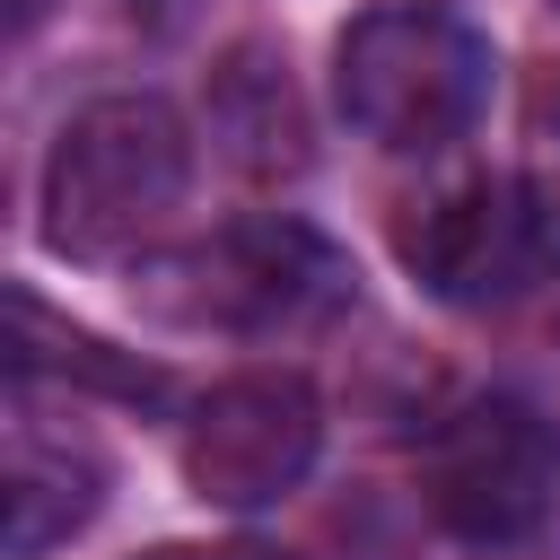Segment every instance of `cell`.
<instances>
[{
    "instance_id": "cell-1",
    "label": "cell",
    "mask_w": 560,
    "mask_h": 560,
    "mask_svg": "<svg viewBox=\"0 0 560 560\" xmlns=\"http://www.w3.org/2000/svg\"><path fill=\"white\" fill-rule=\"evenodd\" d=\"M332 96L376 149H446L490 105V44L446 0H376L332 44Z\"/></svg>"
},
{
    "instance_id": "cell-6",
    "label": "cell",
    "mask_w": 560,
    "mask_h": 560,
    "mask_svg": "<svg viewBox=\"0 0 560 560\" xmlns=\"http://www.w3.org/2000/svg\"><path fill=\"white\" fill-rule=\"evenodd\" d=\"M402 262L455 306H516L551 271V245H542L534 201L508 175H472V184L429 192L402 219Z\"/></svg>"
},
{
    "instance_id": "cell-3",
    "label": "cell",
    "mask_w": 560,
    "mask_h": 560,
    "mask_svg": "<svg viewBox=\"0 0 560 560\" xmlns=\"http://www.w3.org/2000/svg\"><path fill=\"white\" fill-rule=\"evenodd\" d=\"M175 324H219V332H289L315 324L350 298V262L298 228V219H245L192 254H175L149 289Z\"/></svg>"
},
{
    "instance_id": "cell-5",
    "label": "cell",
    "mask_w": 560,
    "mask_h": 560,
    "mask_svg": "<svg viewBox=\"0 0 560 560\" xmlns=\"http://www.w3.org/2000/svg\"><path fill=\"white\" fill-rule=\"evenodd\" d=\"M324 446V411L306 376H228L192 420H184V481L210 508H262L306 481Z\"/></svg>"
},
{
    "instance_id": "cell-8",
    "label": "cell",
    "mask_w": 560,
    "mask_h": 560,
    "mask_svg": "<svg viewBox=\"0 0 560 560\" xmlns=\"http://www.w3.org/2000/svg\"><path fill=\"white\" fill-rule=\"evenodd\" d=\"M210 131L228 140V158L245 175H298L306 166V114H298L289 61H271L262 44H236L210 79Z\"/></svg>"
},
{
    "instance_id": "cell-9",
    "label": "cell",
    "mask_w": 560,
    "mask_h": 560,
    "mask_svg": "<svg viewBox=\"0 0 560 560\" xmlns=\"http://www.w3.org/2000/svg\"><path fill=\"white\" fill-rule=\"evenodd\" d=\"M516 332H508V402L534 411L551 438H560V262L508 306Z\"/></svg>"
},
{
    "instance_id": "cell-10",
    "label": "cell",
    "mask_w": 560,
    "mask_h": 560,
    "mask_svg": "<svg viewBox=\"0 0 560 560\" xmlns=\"http://www.w3.org/2000/svg\"><path fill=\"white\" fill-rule=\"evenodd\" d=\"M122 9H131V18H149V26H175V18H184V0H122Z\"/></svg>"
},
{
    "instance_id": "cell-11",
    "label": "cell",
    "mask_w": 560,
    "mask_h": 560,
    "mask_svg": "<svg viewBox=\"0 0 560 560\" xmlns=\"http://www.w3.org/2000/svg\"><path fill=\"white\" fill-rule=\"evenodd\" d=\"M35 18H44V0H18V26H35Z\"/></svg>"
},
{
    "instance_id": "cell-4",
    "label": "cell",
    "mask_w": 560,
    "mask_h": 560,
    "mask_svg": "<svg viewBox=\"0 0 560 560\" xmlns=\"http://www.w3.org/2000/svg\"><path fill=\"white\" fill-rule=\"evenodd\" d=\"M560 438L516 402H464L429 438V508L464 542H516L551 516Z\"/></svg>"
},
{
    "instance_id": "cell-2",
    "label": "cell",
    "mask_w": 560,
    "mask_h": 560,
    "mask_svg": "<svg viewBox=\"0 0 560 560\" xmlns=\"http://www.w3.org/2000/svg\"><path fill=\"white\" fill-rule=\"evenodd\" d=\"M184 184H192V140L175 105L105 96L61 131L44 166V245L70 262H114L175 219Z\"/></svg>"
},
{
    "instance_id": "cell-7",
    "label": "cell",
    "mask_w": 560,
    "mask_h": 560,
    "mask_svg": "<svg viewBox=\"0 0 560 560\" xmlns=\"http://www.w3.org/2000/svg\"><path fill=\"white\" fill-rule=\"evenodd\" d=\"M96 499H105L96 446L70 429H44V411L18 402V420H9V551L35 560V551L70 542L96 516Z\"/></svg>"
}]
</instances>
